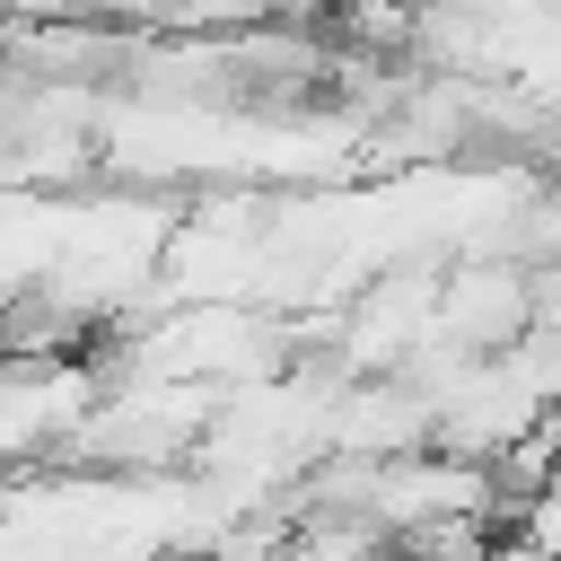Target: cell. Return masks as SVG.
Listing matches in <instances>:
<instances>
[{
  "label": "cell",
  "instance_id": "cell-3",
  "mask_svg": "<svg viewBox=\"0 0 561 561\" xmlns=\"http://www.w3.org/2000/svg\"><path fill=\"white\" fill-rule=\"evenodd\" d=\"M0 184H9V114H0Z\"/></svg>",
  "mask_w": 561,
  "mask_h": 561
},
{
  "label": "cell",
  "instance_id": "cell-1",
  "mask_svg": "<svg viewBox=\"0 0 561 561\" xmlns=\"http://www.w3.org/2000/svg\"><path fill=\"white\" fill-rule=\"evenodd\" d=\"M543 316L535 298V272L517 254H473L456 272H438V351H465V359H491L508 342H526ZM421 368V359H412Z\"/></svg>",
  "mask_w": 561,
  "mask_h": 561
},
{
  "label": "cell",
  "instance_id": "cell-2",
  "mask_svg": "<svg viewBox=\"0 0 561 561\" xmlns=\"http://www.w3.org/2000/svg\"><path fill=\"white\" fill-rule=\"evenodd\" d=\"M517 543H535L543 561H561V465H552V482L517 508Z\"/></svg>",
  "mask_w": 561,
  "mask_h": 561
}]
</instances>
